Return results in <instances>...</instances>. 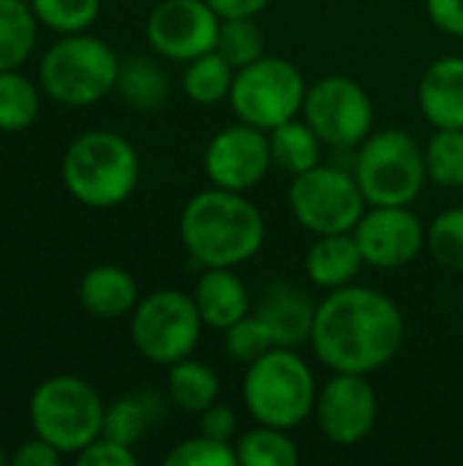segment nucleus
I'll return each instance as SVG.
<instances>
[{
    "mask_svg": "<svg viewBox=\"0 0 463 466\" xmlns=\"http://www.w3.org/2000/svg\"><path fill=\"white\" fill-rule=\"evenodd\" d=\"M300 117L327 147L352 150L374 131V101L355 79L330 74L308 85Z\"/></svg>",
    "mask_w": 463,
    "mask_h": 466,
    "instance_id": "nucleus-11",
    "label": "nucleus"
},
{
    "mask_svg": "<svg viewBox=\"0 0 463 466\" xmlns=\"http://www.w3.org/2000/svg\"><path fill=\"white\" fill-rule=\"evenodd\" d=\"M273 333L276 347L297 350L303 344H311L317 303L289 281H276L267 289H262L259 300L251 309Z\"/></svg>",
    "mask_w": 463,
    "mask_h": 466,
    "instance_id": "nucleus-16",
    "label": "nucleus"
},
{
    "mask_svg": "<svg viewBox=\"0 0 463 466\" xmlns=\"http://www.w3.org/2000/svg\"><path fill=\"white\" fill-rule=\"evenodd\" d=\"M205 328L226 330L246 314H251V295L235 268H205L191 292Z\"/></svg>",
    "mask_w": 463,
    "mask_h": 466,
    "instance_id": "nucleus-18",
    "label": "nucleus"
},
{
    "mask_svg": "<svg viewBox=\"0 0 463 466\" xmlns=\"http://www.w3.org/2000/svg\"><path fill=\"white\" fill-rule=\"evenodd\" d=\"M379 418V399L366 374H341L319 388L314 404V420L325 440L341 448H352L363 442Z\"/></svg>",
    "mask_w": 463,
    "mask_h": 466,
    "instance_id": "nucleus-13",
    "label": "nucleus"
},
{
    "mask_svg": "<svg viewBox=\"0 0 463 466\" xmlns=\"http://www.w3.org/2000/svg\"><path fill=\"white\" fill-rule=\"evenodd\" d=\"M11 464V453H5V448L0 445V466Z\"/></svg>",
    "mask_w": 463,
    "mask_h": 466,
    "instance_id": "nucleus-40",
    "label": "nucleus"
},
{
    "mask_svg": "<svg viewBox=\"0 0 463 466\" xmlns=\"http://www.w3.org/2000/svg\"><path fill=\"white\" fill-rule=\"evenodd\" d=\"M38 19L25 0H0V71L19 68L35 49Z\"/></svg>",
    "mask_w": 463,
    "mask_h": 466,
    "instance_id": "nucleus-25",
    "label": "nucleus"
},
{
    "mask_svg": "<svg viewBox=\"0 0 463 466\" xmlns=\"http://www.w3.org/2000/svg\"><path fill=\"white\" fill-rule=\"evenodd\" d=\"M202 164L210 186L248 194L273 169L267 131L248 126L243 120L221 128L207 142Z\"/></svg>",
    "mask_w": 463,
    "mask_h": 466,
    "instance_id": "nucleus-14",
    "label": "nucleus"
},
{
    "mask_svg": "<svg viewBox=\"0 0 463 466\" xmlns=\"http://www.w3.org/2000/svg\"><path fill=\"white\" fill-rule=\"evenodd\" d=\"M115 90L134 109L150 112V109L164 106V101L169 98V76L153 60L131 57L126 63H120V76H117Z\"/></svg>",
    "mask_w": 463,
    "mask_h": 466,
    "instance_id": "nucleus-27",
    "label": "nucleus"
},
{
    "mask_svg": "<svg viewBox=\"0 0 463 466\" xmlns=\"http://www.w3.org/2000/svg\"><path fill=\"white\" fill-rule=\"evenodd\" d=\"M41 90L33 79L14 71H0V131L19 134L38 120Z\"/></svg>",
    "mask_w": 463,
    "mask_h": 466,
    "instance_id": "nucleus-28",
    "label": "nucleus"
},
{
    "mask_svg": "<svg viewBox=\"0 0 463 466\" xmlns=\"http://www.w3.org/2000/svg\"><path fill=\"white\" fill-rule=\"evenodd\" d=\"M60 459H63V453L55 445H49L46 440H41V437L25 440L11 453V464L16 466H57Z\"/></svg>",
    "mask_w": 463,
    "mask_h": 466,
    "instance_id": "nucleus-38",
    "label": "nucleus"
},
{
    "mask_svg": "<svg viewBox=\"0 0 463 466\" xmlns=\"http://www.w3.org/2000/svg\"><path fill=\"white\" fill-rule=\"evenodd\" d=\"M404 339V314L379 289L347 284L317 303L311 350L330 371L371 377L396 360Z\"/></svg>",
    "mask_w": 463,
    "mask_h": 466,
    "instance_id": "nucleus-1",
    "label": "nucleus"
},
{
    "mask_svg": "<svg viewBox=\"0 0 463 466\" xmlns=\"http://www.w3.org/2000/svg\"><path fill=\"white\" fill-rule=\"evenodd\" d=\"M426 169L439 188H463V128H434L426 145Z\"/></svg>",
    "mask_w": 463,
    "mask_h": 466,
    "instance_id": "nucleus-29",
    "label": "nucleus"
},
{
    "mask_svg": "<svg viewBox=\"0 0 463 466\" xmlns=\"http://www.w3.org/2000/svg\"><path fill=\"white\" fill-rule=\"evenodd\" d=\"M306 93L308 82L292 60L262 55L235 71L229 106L237 120L270 131L292 117H300Z\"/></svg>",
    "mask_w": 463,
    "mask_h": 466,
    "instance_id": "nucleus-8",
    "label": "nucleus"
},
{
    "mask_svg": "<svg viewBox=\"0 0 463 466\" xmlns=\"http://www.w3.org/2000/svg\"><path fill=\"white\" fill-rule=\"evenodd\" d=\"M366 265L396 270L426 248V224L409 205H371L352 229Z\"/></svg>",
    "mask_w": 463,
    "mask_h": 466,
    "instance_id": "nucleus-15",
    "label": "nucleus"
},
{
    "mask_svg": "<svg viewBox=\"0 0 463 466\" xmlns=\"http://www.w3.org/2000/svg\"><path fill=\"white\" fill-rule=\"evenodd\" d=\"M287 202L295 221L314 238L352 232L368 210L352 169L338 164H317L314 169L295 175Z\"/></svg>",
    "mask_w": 463,
    "mask_h": 466,
    "instance_id": "nucleus-10",
    "label": "nucleus"
},
{
    "mask_svg": "<svg viewBox=\"0 0 463 466\" xmlns=\"http://www.w3.org/2000/svg\"><path fill=\"white\" fill-rule=\"evenodd\" d=\"M161 415H164V399L153 390H136V393L120 396L115 404L106 407L101 434L134 448Z\"/></svg>",
    "mask_w": 463,
    "mask_h": 466,
    "instance_id": "nucleus-23",
    "label": "nucleus"
},
{
    "mask_svg": "<svg viewBox=\"0 0 463 466\" xmlns=\"http://www.w3.org/2000/svg\"><path fill=\"white\" fill-rule=\"evenodd\" d=\"M426 251L450 273H463V205L442 210L426 227Z\"/></svg>",
    "mask_w": 463,
    "mask_h": 466,
    "instance_id": "nucleus-31",
    "label": "nucleus"
},
{
    "mask_svg": "<svg viewBox=\"0 0 463 466\" xmlns=\"http://www.w3.org/2000/svg\"><path fill=\"white\" fill-rule=\"evenodd\" d=\"M221 19L229 16H259L273 0H207Z\"/></svg>",
    "mask_w": 463,
    "mask_h": 466,
    "instance_id": "nucleus-39",
    "label": "nucleus"
},
{
    "mask_svg": "<svg viewBox=\"0 0 463 466\" xmlns=\"http://www.w3.org/2000/svg\"><path fill=\"white\" fill-rule=\"evenodd\" d=\"M276 347L270 328L251 311L224 330V352L232 363L248 366Z\"/></svg>",
    "mask_w": 463,
    "mask_h": 466,
    "instance_id": "nucleus-33",
    "label": "nucleus"
},
{
    "mask_svg": "<svg viewBox=\"0 0 463 466\" xmlns=\"http://www.w3.org/2000/svg\"><path fill=\"white\" fill-rule=\"evenodd\" d=\"M120 57L98 35H60L41 57L38 82L44 96L63 106H93L117 87Z\"/></svg>",
    "mask_w": 463,
    "mask_h": 466,
    "instance_id": "nucleus-5",
    "label": "nucleus"
},
{
    "mask_svg": "<svg viewBox=\"0 0 463 466\" xmlns=\"http://www.w3.org/2000/svg\"><path fill=\"white\" fill-rule=\"evenodd\" d=\"M267 139H270L273 167L292 175V177L314 169L317 164H322L325 142L317 137V131L303 117H292V120L270 128Z\"/></svg>",
    "mask_w": 463,
    "mask_h": 466,
    "instance_id": "nucleus-22",
    "label": "nucleus"
},
{
    "mask_svg": "<svg viewBox=\"0 0 463 466\" xmlns=\"http://www.w3.org/2000/svg\"><path fill=\"white\" fill-rule=\"evenodd\" d=\"M216 52H221L224 60H229L235 68H243L254 60H259L265 52V33L257 22V16H229L221 19Z\"/></svg>",
    "mask_w": 463,
    "mask_h": 466,
    "instance_id": "nucleus-30",
    "label": "nucleus"
},
{
    "mask_svg": "<svg viewBox=\"0 0 463 466\" xmlns=\"http://www.w3.org/2000/svg\"><path fill=\"white\" fill-rule=\"evenodd\" d=\"M317 393V377L297 350L273 347L246 366L243 404L257 423L292 431L314 415Z\"/></svg>",
    "mask_w": 463,
    "mask_h": 466,
    "instance_id": "nucleus-4",
    "label": "nucleus"
},
{
    "mask_svg": "<svg viewBox=\"0 0 463 466\" xmlns=\"http://www.w3.org/2000/svg\"><path fill=\"white\" fill-rule=\"evenodd\" d=\"M76 464L79 466H136V453L131 445L115 442L109 437H98L93 440L85 451L76 453Z\"/></svg>",
    "mask_w": 463,
    "mask_h": 466,
    "instance_id": "nucleus-35",
    "label": "nucleus"
},
{
    "mask_svg": "<svg viewBox=\"0 0 463 466\" xmlns=\"http://www.w3.org/2000/svg\"><path fill=\"white\" fill-rule=\"evenodd\" d=\"M199 431L213 437V440H221V442H235L237 440V415H235V410L216 401L213 407L199 412Z\"/></svg>",
    "mask_w": 463,
    "mask_h": 466,
    "instance_id": "nucleus-36",
    "label": "nucleus"
},
{
    "mask_svg": "<svg viewBox=\"0 0 463 466\" xmlns=\"http://www.w3.org/2000/svg\"><path fill=\"white\" fill-rule=\"evenodd\" d=\"M428 19L442 33L463 38V0H426Z\"/></svg>",
    "mask_w": 463,
    "mask_h": 466,
    "instance_id": "nucleus-37",
    "label": "nucleus"
},
{
    "mask_svg": "<svg viewBox=\"0 0 463 466\" xmlns=\"http://www.w3.org/2000/svg\"><path fill=\"white\" fill-rule=\"evenodd\" d=\"M79 303L96 319L128 317L139 303L136 279L120 265H93L79 279Z\"/></svg>",
    "mask_w": 463,
    "mask_h": 466,
    "instance_id": "nucleus-19",
    "label": "nucleus"
},
{
    "mask_svg": "<svg viewBox=\"0 0 463 466\" xmlns=\"http://www.w3.org/2000/svg\"><path fill=\"white\" fill-rule=\"evenodd\" d=\"M352 175L368 205H412L426 180V147L404 128L371 131L355 153Z\"/></svg>",
    "mask_w": 463,
    "mask_h": 466,
    "instance_id": "nucleus-7",
    "label": "nucleus"
},
{
    "mask_svg": "<svg viewBox=\"0 0 463 466\" xmlns=\"http://www.w3.org/2000/svg\"><path fill=\"white\" fill-rule=\"evenodd\" d=\"M418 104L434 128H463V57L434 60L418 85Z\"/></svg>",
    "mask_w": 463,
    "mask_h": 466,
    "instance_id": "nucleus-17",
    "label": "nucleus"
},
{
    "mask_svg": "<svg viewBox=\"0 0 463 466\" xmlns=\"http://www.w3.org/2000/svg\"><path fill=\"white\" fill-rule=\"evenodd\" d=\"M60 175L79 205L109 210L134 194L139 183V156L123 134L93 128L68 145Z\"/></svg>",
    "mask_w": 463,
    "mask_h": 466,
    "instance_id": "nucleus-3",
    "label": "nucleus"
},
{
    "mask_svg": "<svg viewBox=\"0 0 463 466\" xmlns=\"http://www.w3.org/2000/svg\"><path fill=\"white\" fill-rule=\"evenodd\" d=\"M221 16L207 0H161L153 5L145 35L156 55L172 63H188L216 49Z\"/></svg>",
    "mask_w": 463,
    "mask_h": 466,
    "instance_id": "nucleus-12",
    "label": "nucleus"
},
{
    "mask_svg": "<svg viewBox=\"0 0 463 466\" xmlns=\"http://www.w3.org/2000/svg\"><path fill=\"white\" fill-rule=\"evenodd\" d=\"M166 466H237L235 442H221L207 434H196L175 445L166 459Z\"/></svg>",
    "mask_w": 463,
    "mask_h": 466,
    "instance_id": "nucleus-34",
    "label": "nucleus"
},
{
    "mask_svg": "<svg viewBox=\"0 0 463 466\" xmlns=\"http://www.w3.org/2000/svg\"><path fill=\"white\" fill-rule=\"evenodd\" d=\"M27 415L35 437L55 445L63 456H76L101 437L106 404L87 380L57 374L33 390Z\"/></svg>",
    "mask_w": 463,
    "mask_h": 466,
    "instance_id": "nucleus-6",
    "label": "nucleus"
},
{
    "mask_svg": "<svg viewBox=\"0 0 463 466\" xmlns=\"http://www.w3.org/2000/svg\"><path fill=\"white\" fill-rule=\"evenodd\" d=\"M202 328L205 322L194 298L180 289H156L139 298L131 311V341L136 352L164 369L194 355Z\"/></svg>",
    "mask_w": 463,
    "mask_h": 466,
    "instance_id": "nucleus-9",
    "label": "nucleus"
},
{
    "mask_svg": "<svg viewBox=\"0 0 463 466\" xmlns=\"http://www.w3.org/2000/svg\"><path fill=\"white\" fill-rule=\"evenodd\" d=\"M180 240L199 268H237L254 259L267 238L262 210L229 188L194 194L180 213Z\"/></svg>",
    "mask_w": 463,
    "mask_h": 466,
    "instance_id": "nucleus-2",
    "label": "nucleus"
},
{
    "mask_svg": "<svg viewBox=\"0 0 463 466\" xmlns=\"http://www.w3.org/2000/svg\"><path fill=\"white\" fill-rule=\"evenodd\" d=\"M237 464L243 466H297L300 451L289 437V429L257 423L235 440Z\"/></svg>",
    "mask_w": 463,
    "mask_h": 466,
    "instance_id": "nucleus-26",
    "label": "nucleus"
},
{
    "mask_svg": "<svg viewBox=\"0 0 463 466\" xmlns=\"http://www.w3.org/2000/svg\"><path fill=\"white\" fill-rule=\"evenodd\" d=\"M235 66L221 57V52H205L186 63L183 68V93L188 101L199 106H216L221 101H229L232 82H235Z\"/></svg>",
    "mask_w": 463,
    "mask_h": 466,
    "instance_id": "nucleus-24",
    "label": "nucleus"
},
{
    "mask_svg": "<svg viewBox=\"0 0 463 466\" xmlns=\"http://www.w3.org/2000/svg\"><path fill=\"white\" fill-rule=\"evenodd\" d=\"M366 259L360 254V246L352 232H336V235H317L311 248L306 251L303 268L314 287L319 289H341L352 284Z\"/></svg>",
    "mask_w": 463,
    "mask_h": 466,
    "instance_id": "nucleus-20",
    "label": "nucleus"
},
{
    "mask_svg": "<svg viewBox=\"0 0 463 466\" xmlns=\"http://www.w3.org/2000/svg\"><path fill=\"white\" fill-rule=\"evenodd\" d=\"M35 19L60 33H85L87 27L96 25L98 14H101V0H27Z\"/></svg>",
    "mask_w": 463,
    "mask_h": 466,
    "instance_id": "nucleus-32",
    "label": "nucleus"
},
{
    "mask_svg": "<svg viewBox=\"0 0 463 466\" xmlns=\"http://www.w3.org/2000/svg\"><path fill=\"white\" fill-rule=\"evenodd\" d=\"M166 396L177 410L188 415H199L216 401H221V377L210 363L188 355L175 366H169Z\"/></svg>",
    "mask_w": 463,
    "mask_h": 466,
    "instance_id": "nucleus-21",
    "label": "nucleus"
}]
</instances>
